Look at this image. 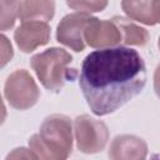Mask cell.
Returning <instances> with one entry per match:
<instances>
[{
	"label": "cell",
	"instance_id": "9",
	"mask_svg": "<svg viewBox=\"0 0 160 160\" xmlns=\"http://www.w3.org/2000/svg\"><path fill=\"white\" fill-rule=\"evenodd\" d=\"M148 154L146 142L134 135H119L110 145L109 158L119 159H145Z\"/></svg>",
	"mask_w": 160,
	"mask_h": 160
},
{
	"label": "cell",
	"instance_id": "14",
	"mask_svg": "<svg viewBox=\"0 0 160 160\" xmlns=\"http://www.w3.org/2000/svg\"><path fill=\"white\" fill-rule=\"evenodd\" d=\"M66 4L69 8L78 10L79 12H98L102 11L108 1H94V0H66Z\"/></svg>",
	"mask_w": 160,
	"mask_h": 160
},
{
	"label": "cell",
	"instance_id": "6",
	"mask_svg": "<svg viewBox=\"0 0 160 160\" xmlns=\"http://www.w3.org/2000/svg\"><path fill=\"white\" fill-rule=\"evenodd\" d=\"M91 18L86 12H74L64 16L58 25V41L74 51H82L85 49L84 32Z\"/></svg>",
	"mask_w": 160,
	"mask_h": 160
},
{
	"label": "cell",
	"instance_id": "17",
	"mask_svg": "<svg viewBox=\"0 0 160 160\" xmlns=\"http://www.w3.org/2000/svg\"><path fill=\"white\" fill-rule=\"evenodd\" d=\"M154 90H155L156 95L160 98V65L156 68V70L154 72Z\"/></svg>",
	"mask_w": 160,
	"mask_h": 160
},
{
	"label": "cell",
	"instance_id": "19",
	"mask_svg": "<svg viewBox=\"0 0 160 160\" xmlns=\"http://www.w3.org/2000/svg\"><path fill=\"white\" fill-rule=\"evenodd\" d=\"M158 45H159V49H160V38H159V42H158Z\"/></svg>",
	"mask_w": 160,
	"mask_h": 160
},
{
	"label": "cell",
	"instance_id": "2",
	"mask_svg": "<svg viewBox=\"0 0 160 160\" xmlns=\"http://www.w3.org/2000/svg\"><path fill=\"white\" fill-rule=\"evenodd\" d=\"M29 148L38 159L64 160L72 150L71 120L60 114L48 116L39 130V134L29 139Z\"/></svg>",
	"mask_w": 160,
	"mask_h": 160
},
{
	"label": "cell",
	"instance_id": "10",
	"mask_svg": "<svg viewBox=\"0 0 160 160\" xmlns=\"http://www.w3.org/2000/svg\"><path fill=\"white\" fill-rule=\"evenodd\" d=\"M121 8L128 18L145 25L158 22L156 0H121Z\"/></svg>",
	"mask_w": 160,
	"mask_h": 160
},
{
	"label": "cell",
	"instance_id": "12",
	"mask_svg": "<svg viewBox=\"0 0 160 160\" xmlns=\"http://www.w3.org/2000/svg\"><path fill=\"white\" fill-rule=\"evenodd\" d=\"M112 21L120 29L122 41L126 45L144 46L148 42L149 34L144 28H141V26H139V25H136V24H134V22H131L128 19L121 18V16H115L112 19Z\"/></svg>",
	"mask_w": 160,
	"mask_h": 160
},
{
	"label": "cell",
	"instance_id": "8",
	"mask_svg": "<svg viewBox=\"0 0 160 160\" xmlns=\"http://www.w3.org/2000/svg\"><path fill=\"white\" fill-rule=\"evenodd\" d=\"M14 39L24 52H31L50 40V26L45 21H22L15 30Z\"/></svg>",
	"mask_w": 160,
	"mask_h": 160
},
{
	"label": "cell",
	"instance_id": "20",
	"mask_svg": "<svg viewBox=\"0 0 160 160\" xmlns=\"http://www.w3.org/2000/svg\"><path fill=\"white\" fill-rule=\"evenodd\" d=\"M94 1H108V0H94Z\"/></svg>",
	"mask_w": 160,
	"mask_h": 160
},
{
	"label": "cell",
	"instance_id": "3",
	"mask_svg": "<svg viewBox=\"0 0 160 160\" xmlns=\"http://www.w3.org/2000/svg\"><path fill=\"white\" fill-rule=\"evenodd\" d=\"M71 61L72 56L66 50L61 48H50L31 58V68L44 88L58 92L70 76L68 65Z\"/></svg>",
	"mask_w": 160,
	"mask_h": 160
},
{
	"label": "cell",
	"instance_id": "18",
	"mask_svg": "<svg viewBox=\"0 0 160 160\" xmlns=\"http://www.w3.org/2000/svg\"><path fill=\"white\" fill-rule=\"evenodd\" d=\"M156 15H158V22H160V0H156Z\"/></svg>",
	"mask_w": 160,
	"mask_h": 160
},
{
	"label": "cell",
	"instance_id": "5",
	"mask_svg": "<svg viewBox=\"0 0 160 160\" xmlns=\"http://www.w3.org/2000/svg\"><path fill=\"white\" fill-rule=\"evenodd\" d=\"M74 131L76 146L85 154H95L101 151L109 139L108 126L89 115L78 116L74 120Z\"/></svg>",
	"mask_w": 160,
	"mask_h": 160
},
{
	"label": "cell",
	"instance_id": "11",
	"mask_svg": "<svg viewBox=\"0 0 160 160\" xmlns=\"http://www.w3.org/2000/svg\"><path fill=\"white\" fill-rule=\"evenodd\" d=\"M55 12L54 0H22L19 18L21 21H49Z\"/></svg>",
	"mask_w": 160,
	"mask_h": 160
},
{
	"label": "cell",
	"instance_id": "15",
	"mask_svg": "<svg viewBox=\"0 0 160 160\" xmlns=\"http://www.w3.org/2000/svg\"><path fill=\"white\" fill-rule=\"evenodd\" d=\"M0 39H1V49H2V51H1V66H5V64L9 60H11V58H12V48H11V44L9 42L6 36L1 35Z\"/></svg>",
	"mask_w": 160,
	"mask_h": 160
},
{
	"label": "cell",
	"instance_id": "13",
	"mask_svg": "<svg viewBox=\"0 0 160 160\" xmlns=\"http://www.w3.org/2000/svg\"><path fill=\"white\" fill-rule=\"evenodd\" d=\"M20 0H1V30H9L14 26L20 14Z\"/></svg>",
	"mask_w": 160,
	"mask_h": 160
},
{
	"label": "cell",
	"instance_id": "4",
	"mask_svg": "<svg viewBox=\"0 0 160 160\" xmlns=\"http://www.w3.org/2000/svg\"><path fill=\"white\" fill-rule=\"evenodd\" d=\"M4 95L12 108L18 110H26L36 104L40 91L32 76L26 70L21 69L14 71L8 78L4 88Z\"/></svg>",
	"mask_w": 160,
	"mask_h": 160
},
{
	"label": "cell",
	"instance_id": "1",
	"mask_svg": "<svg viewBox=\"0 0 160 160\" xmlns=\"http://www.w3.org/2000/svg\"><path fill=\"white\" fill-rule=\"evenodd\" d=\"M146 84L142 58L125 46L90 52L82 61L79 85L91 111L98 116L114 112L136 96Z\"/></svg>",
	"mask_w": 160,
	"mask_h": 160
},
{
	"label": "cell",
	"instance_id": "16",
	"mask_svg": "<svg viewBox=\"0 0 160 160\" xmlns=\"http://www.w3.org/2000/svg\"><path fill=\"white\" fill-rule=\"evenodd\" d=\"M19 158H26V159H38L36 155L31 151V149H24V148H20V149H15L11 154L8 155V159H19Z\"/></svg>",
	"mask_w": 160,
	"mask_h": 160
},
{
	"label": "cell",
	"instance_id": "7",
	"mask_svg": "<svg viewBox=\"0 0 160 160\" xmlns=\"http://www.w3.org/2000/svg\"><path fill=\"white\" fill-rule=\"evenodd\" d=\"M84 38L88 45L95 49L111 48L122 39L120 29L112 20H99L98 18H91L86 25Z\"/></svg>",
	"mask_w": 160,
	"mask_h": 160
}]
</instances>
